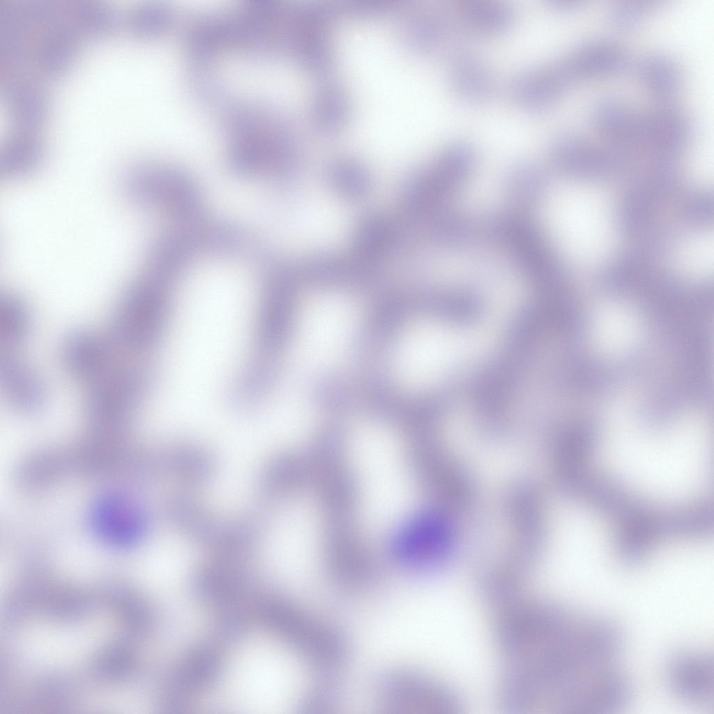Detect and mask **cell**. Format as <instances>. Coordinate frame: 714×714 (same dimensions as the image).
<instances>
[{
    "label": "cell",
    "mask_w": 714,
    "mask_h": 714,
    "mask_svg": "<svg viewBox=\"0 0 714 714\" xmlns=\"http://www.w3.org/2000/svg\"><path fill=\"white\" fill-rule=\"evenodd\" d=\"M635 68L642 86L659 102H669L681 88V70L668 56L661 53L647 54L639 60Z\"/></svg>",
    "instance_id": "obj_17"
},
{
    "label": "cell",
    "mask_w": 714,
    "mask_h": 714,
    "mask_svg": "<svg viewBox=\"0 0 714 714\" xmlns=\"http://www.w3.org/2000/svg\"><path fill=\"white\" fill-rule=\"evenodd\" d=\"M446 61L449 86L460 100L480 104L494 95L496 84L494 73L477 52L464 47H453Z\"/></svg>",
    "instance_id": "obj_11"
},
{
    "label": "cell",
    "mask_w": 714,
    "mask_h": 714,
    "mask_svg": "<svg viewBox=\"0 0 714 714\" xmlns=\"http://www.w3.org/2000/svg\"><path fill=\"white\" fill-rule=\"evenodd\" d=\"M73 10L77 29L93 38L111 35L119 23L115 9L102 1H77Z\"/></svg>",
    "instance_id": "obj_21"
},
{
    "label": "cell",
    "mask_w": 714,
    "mask_h": 714,
    "mask_svg": "<svg viewBox=\"0 0 714 714\" xmlns=\"http://www.w3.org/2000/svg\"><path fill=\"white\" fill-rule=\"evenodd\" d=\"M568 201V232L572 253L583 266L600 264L616 241L614 208L608 195L595 185L576 182Z\"/></svg>",
    "instance_id": "obj_2"
},
{
    "label": "cell",
    "mask_w": 714,
    "mask_h": 714,
    "mask_svg": "<svg viewBox=\"0 0 714 714\" xmlns=\"http://www.w3.org/2000/svg\"><path fill=\"white\" fill-rule=\"evenodd\" d=\"M666 676L670 690L681 701L694 705L713 702L714 667L711 655L697 651L678 653L669 660Z\"/></svg>",
    "instance_id": "obj_10"
},
{
    "label": "cell",
    "mask_w": 714,
    "mask_h": 714,
    "mask_svg": "<svg viewBox=\"0 0 714 714\" xmlns=\"http://www.w3.org/2000/svg\"><path fill=\"white\" fill-rule=\"evenodd\" d=\"M473 223L461 215H448L441 218L434 226V235L442 245L458 248L468 243L473 236Z\"/></svg>",
    "instance_id": "obj_24"
},
{
    "label": "cell",
    "mask_w": 714,
    "mask_h": 714,
    "mask_svg": "<svg viewBox=\"0 0 714 714\" xmlns=\"http://www.w3.org/2000/svg\"><path fill=\"white\" fill-rule=\"evenodd\" d=\"M655 7L653 1H620L611 8L608 15L609 20L614 26L619 29L638 27L651 15Z\"/></svg>",
    "instance_id": "obj_25"
},
{
    "label": "cell",
    "mask_w": 714,
    "mask_h": 714,
    "mask_svg": "<svg viewBox=\"0 0 714 714\" xmlns=\"http://www.w3.org/2000/svg\"><path fill=\"white\" fill-rule=\"evenodd\" d=\"M145 375L137 367L118 362L104 375L86 386L84 410L99 427H116L126 423L145 395Z\"/></svg>",
    "instance_id": "obj_5"
},
{
    "label": "cell",
    "mask_w": 714,
    "mask_h": 714,
    "mask_svg": "<svg viewBox=\"0 0 714 714\" xmlns=\"http://www.w3.org/2000/svg\"><path fill=\"white\" fill-rule=\"evenodd\" d=\"M329 176L335 188L349 196H358L367 189L368 179L366 174L356 167H335L331 169Z\"/></svg>",
    "instance_id": "obj_26"
},
{
    "label": "cell",
    "mask_w": 714,
    "mask_h": 714,
    "mask_svg": "<svg viewBox=\"0 0 714 714\" xmlns=\"http://www.w3.org/2000/svg\"><path fill=\"white\" fill-rule=\"evenodd\" d=\"M78 45L75 28L63 24H50L38 50L40 68L52 76L64 73L74 61Z\"/></svg>",
    "instance_id": "obj_18"
},
{
    "label": "cell",
    "mask_w": 714,
    "mask_h": 714,
    "mask_svg": "<svg viewBox=\"0 0 714 714\" xmlns=\"http://www.w3.org/2000/svg\"><path fill=\"white\" fill-rule=\"evenodd\" d=\"M44 153L43 140L38 132L16 130L1 151V176L17 178L31 174L40 164Z\"/></svg>",
    "instance_id": "obj_15"
},
{
    "label": "cell",
    "mask_w": 714,
    "mask_h": 714,
    "mask_svg": "<svg viewBox=\"0 0 714 714\" xmlns=\"http://www.w3.org/2000/svg\"><path fill=\"white\" fill-rule=\"evenodd\" d=\"M94 531L107 542L128 547L137 543L146 528L145 516L130 499L120 494L100 499L91 514Z\"/></svg>",
    "instance_id": "obj_9"
},
{
    "label": "cell",
    "mask_w": 714,
    "mask_h": 714,
    "mask_svg": "<svg viewBox=\"0 0 714 714\" xmlns=\"http://www.w3.org/2000/svg\"><path fill=\"white\" fill-rule=\"evenodd\" d=\"M562 57L573 82L620 74L630 61L621 46L606 40L582 44Z\"/></svg>",
    "instance_id": "obj_13"
},
{
    "label": "cell",
    "mask_w": 714,
    "mask_h": 714,
    "mask_svg": "<svg viewBox=\"0 0 714 714\" xmlns=\"http://www.w3.org/2000/svg\"><path fill=\"white\" fill-rule=\"evenodd\" d=\"M572 83L561 57L519 70L510 79L508 89L517 107L538 112L552 107Z\"/></svg>",
    "instance_id": "obj_7"
},
{
    "label": "cell",
    "mask_w": 714,
    "mask_h": 714,
    "mask_svg": "<svg viewBox=\"0 0 714 714\" xmlns=\"http://www.w3.org/2000/svg\"><path fill=\"white\" fill-rule=\"evenodd\" d=\"M713 236L708 231L688 236L676 247L674 264L681 273L694 277L708 275L713 269Z\"/></svg>",
    "instance_id": "obj_19"
},
{
    "label": "cell",
    "mask_w": 714,
    "mask_h": 714,
    "mask_svg": "<svg viewBox=\"0 0 714 714\" xmlns=\"http://www.w3.org/2000/svg\"><path fill=\"white\" fill-rule=\"evenodd\" d=\"M120 353L108 335L87 330L72 332L61 347L62 361L67 371L85 386L116 364Z\"/></svg>",
    "instance_id": "obj_8"
},
{
    "label": "cell",
    "mask_w": 714,
    "mask_h": 714,
    "mask_svg": "<svg viewBox=\"0 0 714 714\" xmlns=\"http://www.w3.org/2000/svg\"><path fill=\"white\" fill-rule=\"evenodd\" d=\"M162 313V303L154 284L141 271L119 298L107 335L122 353L145 351L159 335Z\"/></svg>",
    "instance_id": "obj_3"
},
{
    "label": "cell",
    "mask_w": 714,
    "mask_h": 714,
    "mask_svg": "<svg viewBox=\"0 0 714 714\" xmlns=\"http://www.w3.org/2000/svg\"><path fill=\"white\" fill-rule=\"evenodd\" d=\"M358 311L347 300L321 296L302 308L297 328L299 359L310 371L331 368L344 356L354 339Z\"/></svg>",
    "instance_id": "obj_1"
},
{
    "label": "cell",
    "mask_w": 714,
    "mask_h": 714,
    "mask_svg": "<svg viewBox=\"0 0 714 714\" xmlns=\"http://www.w3.org/2000/svg\"><path fill=\"white\" fill-rule=\"evenodd\" d=\"M0 381L7 403L17 413L40 411L47 402L45 386L33 368L11 351L0 359Z\"/></svg>",
    "instance_id": "obj_12"
},
{
    "label": "cell",
    "mask_w": 714,
    "mask_h": 714,
    "mask_svg": "<svg viewBox=\"0 0 714 714\" xmlns=\"http://www.w3.org/2000/svg\"><path fill=\"white\" fill-rule=\"evenodd\" d=\"M476 159L474 146L465 140L448 144L434 162L408 181L405 204L416 216L434 211L471 172Z\"/></svg>",
    "instance_id": "obj_4"
},
{
    "label": "cell",
    "mask_w": 714,
    "mask_h": 714,
    "mask_svg": "<svg viewBox=\"0 0 714 714\" xmlns=\"http://www.w3.org/2000/svg\"><path fill=\"white\" fill-rule=\"evenodd\" d=\"M6 96L17 130L38 132L47 115L43 91L29 82L17 81L6 87Z\"/></svg>",
    "instance_id": "obj_16"
},
{
    "label": "cell",
    "mask_w": 714,
    "mask_h": 714,
    "mask_svg": "<svg viewBox=\"0 0 714 714\" xmlns=\"http://www.w3.org/2000/svg\"><path fill=\"white\" fill-rule=\"evenodd\" d=\"M169 12L162 5L143 3L129 11L126 19L130 33L138 38H149L160 33L169 22Z\"/></svg>",
    "instance_id": "obj_23"
},
{
    "label": "cell",
    "mask_w": 714,
    "mask_h": 714,
    "mask_svg": "<svg viewBox=\"0 0 714 714\" xmlns=\"http://www.w3.org/2000/svg\"><path fill=\"white\" fill-rule=\"evenodd\" d=\"M448 6L458 30L478 36L506 32L515 17L512 5L503 0H452Z\"/></svg>",
    "instance_id": "obj_14"
},
{
    "label": "cell",
    "mask_w": 714,
    "mask_h": 714,
    "mask_svg": "<svg viewBox=\"0 0 714 714\" xmlns=\"http://www.w3.org/2000/svg\"><path fill=\"white\" fill-rule=\"evenodd\" d=\"M541 170L528 162L510 167L505 175V186L510 196L523 203L531 204L541 197L544 182Z\"/></svg>",
    "instance_id": "obj_22"
},
{
    "label": "cell",
    "mask_w": 714,
    "mask_h": 714,
    "mask_svg": "<svg viewBox=\"0 0 714 714\" xmlns=\"http://www.w3.org/2000/svg\"><path fill=\"white\" fill-rule=\"evenodd\" d=\"M31 326V312L19 296L6 294L0 296V340L5 350L26 339Z\"/></svg>",
    "instance_id": "obj_20"
},
{
    "label": "cell",
    "mask_w": 714,
    "mask_h": 714,
    "mask_svg": "<svg viewBox=\"0 0 714 714\" xmlns=\"http://www.w3.org/2000/svg\"><path fill=\"white\" fill-rule=\"evenodd\" d=\"M489 230L528 276L540 282L550 276L554 268L552 253L531 222L508 215L492 220Z\"/></svg>",
    "instance_id": "obj_6"
}]
</instances>
